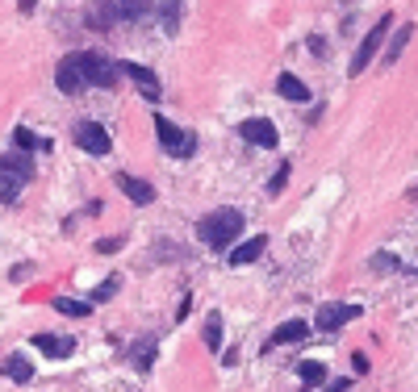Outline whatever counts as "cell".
I'll return each mask as SVG.
<instances>
[{"mask_svg":"<svg viewBox=\"0 0 418 392\" xmlns=\"http://www.w3.org/2000/svg\"><path fill=\"white\" fill-rule=\"evenodd\" d=\"M197 234H201V242L209 251H222V246H230L243 234V213L239 209H214V213H205L201 226H197Z\"/></svg>","mask_w":418,"mask_h":392,"instance_id":"cell-1","label":"cell"},{"mask_svg":"<svg viewBox=\"0 0 418 392\" xmlns=\"http://www.w3.org/2000/svg\"><path fill=\"white\" fill-rule=\"evenodd\" d=\"M76 63H80L88 88H118V80H122V67H118L113 59H104V54L80 50V54H76Z\"/></svg>","mask_w":418,"mask_h":392,"instance_id":"cell-2","label":"cell"},{"mask_svg":"<svg viewBox=\"0 0 418 392\" xmlns=\"http://www.w3.org/2000/svg\"><path fill=\"white\" fill-rule=\"evenodd\" d=\"M389 30H393V13H385V17H381V21H377V25H373L368 34H364V42L355 46V59H351V76H360L364 67L373 63V54L381 50V42L389 38Z\"/></svg>","mask_w":418,"mask_h":392,"instance_id":"cell-3","label":"cell"},{"mask_svg":"<svg viewBox=\"0 0 418 392\" xmlns=\"http://www.w3.org/2000/svg\"><path fill=\"white\" fill-rule=\"evenodd\" d=\"M155 134H160V146H164L168 154H176V159H192L197 138H192V134H184L180 126H172L168 117H155Z\"/></svg>","mask_w":418,"mask_h":392,"instance_id":"cell-4","label":"cell"},{"mask_svg":"<svg viewBox=\"0 0 418 392\" xmlns=\"http://www.w3.org/2000/svg\"><path fill=\"white\" fill-rule=\"evenodd\" d=\"M72 138H76V146L88 150V154H109V130H104L100 122H76Z\"/></svg>","mask_w":418,"mask_h":392,"instance_id":"cell-5","label":"cell"},{"mask_svg":"<svg viewBox=\"0 0 418 392\" xmlns=\"http://www.w3.org/2000/svg\"><path fill=\"white\" fill-rule=\"evenodd\" d=\"M239 134H243L251 146H264V150H272V146L280 142V134H276V126H272L268 117H247V122L239 126Z\"/></svg>","mask_w":418,"mask_h":392,"instance_id":"cell-6","label":"cell"},{"mask_svg":"<svg viewBox=\"0 0 418 392\" xmlns=\"http://www.w3.org/2000/svg\"><path fill=\"white\" fill-rule=\"evenodd\" d=\"M355 317H360V309H355V305L331 301V305H322L318 313H314V325H318V330H339L343 321H355Z\"/></svg>","mask_w":418,"mask_h":392,"instance_id":"cell-7","label":"cell"},{"mask_svg":"<svg viewBox=\"0 0 418 392\" xmlns=\"http://www.w3.org/2000/svg\"><path fill=\"white\" fill-rule=\"evenodd\" d=\"M55 84H59V92H67V96H76V92L88 88V84H84V71H80V63H76V54L59 59V67H55Z\"/></svg>","mask_w":418,"mask_h":392,"instance_id":"cell-8","label":"cell"},{"mask_svg":"<svg viewBox=\"0 0 418 392\" xmlns=\"http://www.w3.org/2000/svg\"><path fill=\"white\" fill-rule=\"evenodd\" d=\"M122 76H130L134 84H138V92L155 104V100H160L164 96V88H160V80H155V71L151 67H138V63H122Z\"/></svg>","mask_w":418,"mask_h":392,"instance_id":"cell-9","label":"cell"},{"mask_svg":"<svg viewBox=\"0 0 418 392\" xmlns=\"http://www.w3.org/2000/svg\"><path fill=\"white\" fill-rule=\"evenodd\" d=\"M301 338H309V321H285V325H276V330H272V338L264 343V351L293 347V343H301Z\"/></svg>","mask_w":418,"mask_h":392,"instance_id":"cell-10","label":"cell"},{"mask_svg":"<svg viewBox=\"0 0 418 392\" xmlns=\"http://www.w3.org/2000/svg\"><path fill=\"white\" fill-rule=\"evenodd\" d=\"M34 347L42 351V359H67V355H76V338H59V334H38Z\"/></svg>","mask_w":418,"mask_h":392,"instance_id":"cell-11","label":"cell"},{"mask_svg":"<svg viewBox=\"0 0 418 392\" xmlns=\"http://www.w3.org/2000/svg\"><path fill=\"white\" fill-rule=\"evenodd\" d=\"M113 184H118V188H122L134 205H151V200H155V188H151L146 180H134L130 172H118V180H113Z\"/></svg>","mask_w":418,"mask_h":392,"instance_id":"cell-12","label":"cell"},{"mask_svg":"<svg viewBox=\"0 0 418 392\" xmlns=\"http://www.w3.org/2000/svg\"><path fill=\"white\" fill-rule=\"evenodd\" d=\"M0 176L34 180V159H30V154H5V159H0Z\"/></svg>","mask_w":418,"mask_h":392,"instance_id":"cell-13","label":"cell"},{"mask_svg":"<svg viewBox=\"0 0 418 392\" xmlns=\"http://www.w3.org/2000/svg\"><path fill=\"white\" fill-rule=\"evenodd\" d=\"M264 251H268V238H264V234H255V238H247V242H239V246H234L230 263H234V267H243V263H255V259L264 255Z\"/></svg>","mask_w":418,"mask_h":392,"instance_id":"cell-14","label":"cell"},{"mask_svg":"<svg viewBox=\"0 0 418 392\" xmlns=\"http://www.w3.org/2000/svg\"><path fill=\"white\" fill-rule=\"evenodd\" d=\"M118 17V5L113 0H92V9H88V30H109V21Z\"/></svg>","mask_w":418,"mask_h":392,"instance_id":"cell-15","label":"cell"},{"mask_svg":"<svg viewBox=\"0 0 418 392\" xmlns=\"http://www.w3.org/2000/svg\"><path fill=\"white\" fill-rule=\"evenodd\" d=\"M5 371H9V380H13V384H30V380H34V363H30L21 351H13V355H9Z\"/></svg>","mask_w":418,"mask_h":392,"instance_id":"cell-16","label":"cell"},{"mask_svg":"<svg viewBox=\"0 0 418 392\" xmlns=\"http://www.w3.org/2000/svg\"><path fill=\"white\" fill-rule=\"evenodd\" d=\"M276 92H280L285 100H309V88H305V84H301L293 71H285V76L276 80Z\"/></svg>","mask_w":418,"mask_h":392,"instance_id":"cell-17","label":"cell"},{"mask_svg":"<svg viewBox=\"0 0 418 392\" xmlns=\"http://www.w3.org/2000/svg\"><path fill=\"white\" fill-rule=\"evenodd\" d=\"M155 9V0H118V17L122 21H142Z\"/></svg>","mask_w":418,"mask_h":392,"instance_id":"cell-18","label":"cell"},{"mask_svg":"<svg viewBox=\"0 0 418 392\" xmlns=\"http://www.w3.org/2000/svg\"><path fill=\"white\" fill-rule=\"evenodd\" d=\"M13 142H17L21 150H42V154L50 150V138H38V134H34V130H25V126H17V130H13Z\"/></svg>","mask_w":418,"mask_h":392,"instance_id":"cell-19","label":"cell"},{"mask_svg":"<svg viewBox=\"0 0 418 392\" xmlns=\"http://www.w3.org/2000/svg\"><path fill=\"white\" fill-rule=\"evenodd\" d=\"M410 38H414V25H397L393 42H389V50H385V63H397V59H402V50L410 46Z\"/></svg>","mask_w":418,"mask_h":392,"instance_id":"cell-20","label":"cell"},{"mask_svg":"<svg viewBox=\"0 0 418 392\" xmlns=\"http://www.w3.org/2000/svg\"><path fill=\"white\" fill-rule=\"evenodd\" d=\"M176 21H180V0H160V25H164V34H176Z\"/></svg>","mask_w":418,"mask_h":392,"instance_id":"cell-21","label":"cell"},{"mask_svg":"<svg viewBox=\"0 0 418 392\" xmlns=\"http://www.w3.org/2000/svg\"><path fill=\"white\" fill-rule=\"evenodd\" d=\"M130 363H134L138 371H146V367L155 363V338H146V343H138V347L130 351Z\"/></svg>","mask_w":418,"mask_h":392,"instance_id":"cell-22","label":"cell"},{"mask_svg":"<svg viewBox=\"0 0 418 392\" xmlns=\"http://www.w3.org/2000/svg\"><path fill=\"white\" fill-rule=\"evenodd\" d=\"M205 347L209 351L222 347V313H209V321H205Z\"/></svg>","mask_w":418,"mask_h":392,"instance_id":"cell-23","label":"cell"},{"mask_svg":"<svg viewBox=\"0 0 418 392\" xmlns=\"http://www.w3.org/2000/svg\"><path fill=\"white\" fill-rule=\"evenodd\" d=\"M55 309L67 313V317H88V313H92V301H67V297H59Z\"/></svg>","mask_w":418,"mask_h":392,"instance_id":"cell-24","label":"cell"},{"mask_svg":"<svg viewBox=\"0 0 418 392\" xmlns=\"http://www.w3.org/2000/svg\"><path fill=\"white\" fill-rule=\"evenodd\" d=\"M297 376H301L305 384H322V380H327V367H322L318 359H309V363H301V367H297Z\"/></svg>","mask_w":418,"mask_h":392,"instance_id":"cell-25","label":"cell"},{"mask_svg":"<svg viewBox=\"0 0 418 392\" xmlns=\"http://www.w3.org/2000/svg\"><path fill=\"white\" fill-rule=\"evenodd\" d=\"M118 284H122V279H118V275H109V279H100V284L92 288V305H100V301H109V297L118 292Z\"/></svg>","mask_w":418,"mask_h":392,"instance_id":"cell-26","label":"cell"},{"mask_svg":"<svg viewBox=\"0 0 418 392\" xmlns=\"http://www.w3.org/2000/svg\"><path fill=\"white\" fill-rule=\"evenodd\" d=\"M25 188V180H13V176H0V200H17Z\"/></svg>","mask_w":418,"mask_h":392,"instance_id":"cell-27","label":"cell"},{"mask_svg":"<svg viewBox=\"0 0 418 392\" xmlns=\"http://www.w3.org/2000/svg\"><path fill=\"white\" fill-rule=\"evenodd\" d=\"M373 271H397V255H389V251L373 255Z\"/></svg>","mask_w":418,"mask_h":392,"instance_id":"cell-28","label":"cell"},{"mask_svg":"<svg viewBox=\"0 0 418 392\" xmlns=\"http://www.w3.org/2000/svg\"><path fill=\"white\" fill-rule=\"evenodd\" d=\"M285 184H289V163H280V172H276V176H272V180H268V192H272V196H276V192H280V188H285Z\"/></svg>","mask_w":418,"mask_h":392,"instance_id":"cell-29","label":"cell"},{"mask_svg":"<svg viewBox=\"0 0 418 392\" xmlns=\"http://www.w3.org/2000/svg\"><path fill=\"white\" fill-rule=\"evenodd\" d=\"M96 251H100V255H109V251H122V238H100V242H96Z\"/></svg>","mask_w":418,"mask_h":392,"instance_id":"cell-30","label":"cell"},{"mask_svg":"<svg viewBox=\"0 0 418 392\" xmlns=\"http://www.w3.org/2000/svg\"><path fill=\"white\" fill-rule=\"evenodd\" d=\"M347 388H351V380H331V388H327V392H347Z\"/></svg>","mask_w":418,"mask_h":392,"instance_id":"cell-31","label":"cell"},{"mask_svg":"<svg viewBox=\"0 0 418 392\" xmlns=\"http://www.w3.org/2000/svg\"><path fill=\"white\" fill-rule=\"evenodd\" d=\"M21 13H34V0H21Z\"/></svg>","mask_w":418,"mask_h":392,"instance_id":"cell-32","label":"cell"}]
</instances>
